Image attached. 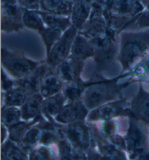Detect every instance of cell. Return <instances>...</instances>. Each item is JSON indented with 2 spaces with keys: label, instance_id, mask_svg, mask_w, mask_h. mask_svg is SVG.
<instances>
[{
  "label": "cell",
  "instance_id": "26",
  "mask_svg": "<svg viewBox=\"0 0 149 160\" xmlns=\"http://www.w3.org/2000/svg\"><path fill=\"white\" fill-rule=\"evenodd\" d=\"M38 12L42 16L43 21L47 27L61 30L64 32L72 26L70 16L52 14L42 10H38Z\"/></svg>",
  "mask_w": 149,
  "mask_h": 160
},
{
  "label": "cell",
  "instance_id": "1",
  "mask_svg": "<svg viewBox=\"0 0 149 160\" xmlns=\"http://www.w3.org/2000/svg\"><path fill=\"white\" fill-rule=\"evenodd\" d=\"M144 10L140 0H105L103 12L109 26L119 34L133 23Z\"/></svg>",
  "mask_w": 149,
  "mask_h": 160
},
{
  "label": "cell",
  "instance_id": "15",
  "mask_svg": "<svg viewBox=\"0 0 149 160\" xmlns=\"http://www.w3.org/2000/svg\"><path fill=\"white\" fill-rule=\"evenodd\" d=\"M131 116L141 121L145 125H149V92L144 90L141 84L138 93L130 102Z\"/></svg>",
  "mask_w": 149,
  "mask_h": 160
},
{
  "label": "cell",
  "instance_id": "17",
  "mask_svg": "<svg viewBox=\"0 0 149 160\" xmlns=\"http://www.w3.org/2000/svg\"><path fill=\"white\" fill-rule=\"evenodd\" d=\"M91 4L87 0H77L72 5L71 20L72 26H74L78 31H81L88 21L91 15Z\"/></svg>",
  "mask_w": 149,
  "mask_h": 160
},
{
  "label": "cell",
  "instance_id": "10",
  "mask_svg": "<svg viewBox=\"0 0 149 160\" xmlns=\"http://www.w3.org/2000/svg\"><path fill=\"white\" fill-rule=\"evenodd\" d=\"M119 45L117 42L113 43L107 47L95 49V55L93 57L95 62V69L90 79L93 81H100L105 79L102 77V72L107 69L114 60L118 58Z\"/></svg>",
  "mask_w": 149,
  "mask_h": 160
},
{
  "label": "cell",
  "instance_id": "33",
  "mask_svg": "<svg viewBox=\"0 0 149 160\" xmlns=\"http://www.w3.org/2000/svg\"><path fill=\"white\" fill-rule=\"evenodd\" d=\"M29 159L49 160L56 159L54 152L52 148L50 147V146L45 145H42L40 147L34 148L29 154Z\"/></svg>",
  "mask_w": 149,
  "mask_h": 160
},
{
  "label": "cell",
  "instance_id": "23",
  "mask_svg": "<svg viewBox=\"0 0 149 160\" xmlns=\"http://www.w3.org/2000/svg\"><path fill=\"white\" fill-rule=\"evenodd\" d=\"M43 117L42 113H41L40 115L36 117L33 120H24L22 122H18L16 124L12 125L10 128H8V134H9V139L11 141H14L15 143H19L22 140L23 138L29 130L36 125V123L40 122L42 120Z\"/></svg>",
  "mask_w": 149,
  "mask_h": 160
},
{
  "label": "cell",
  "instance_id": "42",
  "mask_svg": "<svg viewBox=\"0 0 149 160\" xmlns=\"http://www.w3.org/2000/svg\"><path fill=\"white\" fill-rule=\"evenodd\" d=\"M63 1L67 2V3H68V4H73L76 1H77V0H63Z\"/></svg>",
  "mask_w": 149,
  "mask_h": 160
},
{
  "label": "cell",
  "instance_id": "31",
  "mask_svg": "<svg viewBox=\"0 0 149 160\" xmlns=\"http://www.w3.org/2000/svg\"><path fill=\"white\" fill-rule=\"evenodd\" d=\"M22 118L21 109L18 107L14 106H3L2 108V124L7 128H10L12 125L20 122Z\"/></svg>",
  "mask_w": 149,
  "mask_h": 160
},
{
  "label": "cell",
  "instance_id": "25",
  "mask_svg": "<svg viewBox=\"0 0 149 160\" xmlns=\"http://www.w3.org/2000/svg\"><path fill=\"white\" fill-rule=\"evenodd\" d=\"M72 5L63 0H41L40 10L52 14L71 16Z\"/></svg>",
  "mask_w": 149,
  "mask_h": 160
},
{
  "label": "cell",
  "instance_id": "27",
  "mask_svg": "<svg viewBox=\"0 0 149 160\" xmlns=\"http://www.w3.org/2000/svg\"><path fill=\"white\" fill-rule=\"evenodd\" d=\"M1 157L2 160H26L29 159V154L25 152L17 143L10 139L2 144Z\"/></svg>",
  "mask_w": 149,
  "mask_h": 160
},
{
  "label": "cell",
  "instance_id": "19",
  "mask_svg": "<svg viewBox=\"0 0 149 160\" xmlns=\"http://www.w3.org/2000/svg\"><path fill=\"white\" fill-rule=\"evenodd\" d=\"M98 81H93L91 79H89L88 81H83L81 78H79L64 84L63 93L70 102L81 100L83 98L84 93L87 88Z\"/></svg>",
  "mask_w": 149,
  "mask_h": 160
},
{
  "label": "cell",
  "instance_id": "37",
  "mask_svg": "<svg viewBox=\"0 0 149 160\" xmlns=\"http://www.w3.org/2000/svg\"><path fill=\"white\" fill-rule=\"evenodd\" d=\"M111 141L112 143L117 146L118 148H121V150L126 151L127 152V143H126V141L125 137H122L119 134L114 135L108 138Z\"/></svg>",
  "mask_w": 149,
  "mask_h": 160
},
{
  "label": "cell",
  "instance_id": "8",
  "mask_svg": "<svg viewBox=\"0 0 149 160\" xmlns=\"http://www.w3.org/2000/svg\"><path fill=\"white\" fill-rule=\"evenodd\" d=\"M1 4L2 31L10 33L24 28V9L19 5L18 0H2Z\"/></svg>",
  "mask_w": 149,
  "mask_h": 160
},
{
  "label": "cell",
  "instance_id": "5",
  "mask_svg": "<svg viewBox=\"0 0 149 160\" xmlns=\"http://www.w3.org/2000/svg\"><path fill=\"white\" fill-rule=\"evenodd\" d=\"M1 57L3 68L16 79L29 76L43 62L31 60L20 51H10L4 47Z\"/></svg>",
  "mask_w": 149,
  "mask_h": 160
},
{
  "label": "cell",
  "instance_id": "2",
  "mask_svg": "<svg viewBox=\"0 0 149 160\" xmlns=\"http://www.w3.org/2000/svg\"><path fill=\"white\" fill-rule=\"evenodd\" d=\"M128 75L129 74L127 72L111 80H100L88 87L82 98L87 108L92 110L106 103L121 99V91L135 81L131 78L125 83H118L119 79Z\"/></svg>",
  "mask_w": 149,
  "mask_h": 160
},
{
  "label": "cell",
  "instance_id": "39",
  "mask_svg": "<svg viewBox=\"0 0 149 160\" xmlns=\"http://www.w3.org/2000/svg\"><path fill=\"white\" fill-rule=\"evenodd\" d=\"M91 4L92 8L104 10L105 0H87Z\"/></svg>",
  "mask_w": 149,
  "mask_h": 160
},
{
  "label": "cell",
  "instance_id": "35",
  "mask_svg": "<svg viewBox=\"0 0 149 160\" xmlns=\"http://www.w3.org/2000/svg\"><path fill=\"white\" fill-rule=\"evenodd\" d=\"M149 27V10L141 13L138 18L135 20L133 23L130 25L128 28H144Z\"/></svg>",
  "mask_w": 149,
  "mask_h": 160
},
{
  "label": "cell",
  "instance_id": "41",
  "mask_svg": "<svg viewBox=\"0 0 149 160\" xmlns=\"http://www.w3.org/2000/svg\"><path fill=\"white\" fill-rule=\"evenodd\" d=\"M143 5L145 7V8H147V10H149V0H140Z\"/></svg>",
  "mask_w": 149,
  "mask_h": 160
},
{
  "label": "cell",
  "instance_id": "29",
  "mask_svg": "<svg viewBox=\"0 0 149 160\" xmlns=\"http://www.w3.org/2000/svg\"><path fill=\"white\" fill-rule=\"evenodd\" d=\"M23 22H24L25 27L37 31L44 29L46 27L42 16L39 13L38 10H31L24 9Z\"/></svg>",
  "mask_w": 149,
  "mask_h": 160
},
{
  "label": "cell",
  "instance_id": "3",
  "mask_svg": "<svg viewBox=\"0 0 149 160\" xmlns=\"http://www.w3.org/2000/svg\"><path fill=\"white\" fill-rule=\"evenodd\" d=\"M148 50L149 31L121 33L117 59L122 66V72L130 70L137 60L143 58Z\"/></svg>",
  "mask_w": 149,
  "mask_h": 160
},
{
  "label": "cell",
  "instance_id": "40",
  "mask_svg": "<svg viewBox=\"0 0 149 160\" xmlns=\"http://www.w3.org/2000/svg\"><path fill=\"white\" fill-rule=\"evenodd\" d=\"M6 126H4V125L2 124V143H4V140L5 138L7 136V130H6Z\"/></svg>",
  "mask_w": 149,
  "mask_h": 160
},
{
  "label": "cell",
  "instance_id": "9",
  "mask_svg": "<svg viewBox=\"0 0 149 160\" xmlns=\"http://www.w3.org/2000/svg\"><path fill=\"white\" fill-rule=\"evenodd\" d=\"M79 33L74 26L69 27L63 32L61 38L56 43L50 53L47 55V62L53 70H56L59 64L67 59L71 54L73 43Z\"/></svg>",
  "mask_w": 149,
  "mask_h": 160
},
{
  "label": "cell",
  "instance_id": "7",
  "mask_svg": "<svg viewBox=\"0 0 149 160\" xmlns=\"http://www.w3.org/2000/svg\"><path fill=\"white\" fill-rule=\"evenodd\" d=\"M130 103L128 102L127 99L121 98L92 109V111L88 114L87 119L89 122L97 121L103 122L116 118L118 117L130 118Z\"/></svg>",
  "mask_w": 149,
  "mask_h": 160
},
{
  "label": "cell",
  "instance_id": "36",
  "mask_svg": "<svg viewBox=\"0 0 149 160\" xmlns=\"http://www.w3.org/2000/svg\"><path fill=\"white\" fill-rule=\"evenodd\" d=\"M18 4L26 10H40L41 0H18Z\"/></svg>",
  "mask_w": 149,
  "mask_h": 160
},
{
  "label": "cell",
  "instance_id": "24",
  "mask_svg": "<svg viewBox=\"0 0 149 160\" xmlns=\"http://www.w3.org/2000/svg\"><path fill=\"white\" fill-rule=\"evenodd\" d=\"M42 131V127L39 122L29 130L22 140L18 143V145L25 152L29 154L31 151L36 147L38 143H40Z\"/></svg>",
  "mask_w": 149,
  "mask_h": 160
},
{
  "label": "cell",
  "instance_id": "34",
  "mask_svg": "<svg viewBox=\"0 0 149 160\" xmlns=\"http://www.w3.org/2000/svg\"><path fill=\"white\" fill-rule=\"evenodd\" d=\"M119 128L120 127H119V121L114 118L109 120L103 121L99 130L103 136H105V138H109L114 135L118 134Z\"/></svg>",
  "mask_w": 149,
  "mask_h": 160
},
{
  "label": "cell",
  "instance_id": "28",
  "mask_svg": "<svg viewBox=\"0 0 149 160\" xmlns=\"http://www.w3.org/2000/svg\"><path fill=\"white\" fill-rule=\"evenodd\" d=\"M60 159H88V156L73 147L66 138L61 139L57 143Z\"/></svg>",
  "mask_w": 149,
  "mask_h": 160
},
{
  "label": "cell",
  "instance_id": "30",
  "mask_svg": "<svg viewBox=\"0 0 149 160\" xmlns=\"http://www.w3.org/2000/svg\"><path fill=\"white\" fill-rule=\"evenodd\" d=\"M38 33H40L43 42H44L47 55L53 46L61 38L63 32L61 30L46 26L44 29L38 31Z\"/></svg>",
  "mask_w": 149,
  "mask_h": 160
},
{
  "label": "cell",
  "instance_id": "38",
  "mask_svg": "<svg viewBox=\"0 0 149 160\" xmlns=\"http://www.w3.org/2000/svg\"><path fill=\"white\" fill-rule=\"evenodd\" d=\"M15 86V81L8 78L3 70H2V91H10Z\"/></svg>",
  "mask_w": 149,
  "mask_h": 160
},
{
  "label": "cell",
  "instance_id": "32",
  "mask_svg": "<svg viewBox=\"0 0 149 160\" xmlns=\"http://www.w3.org/2000/svg\"><path fill=\"white\" fill-rule=\"evenodd\" d=\"M129 76L131 77L135 81H146L149 78V55L144 57L138 64L132 68L131 71L128 72Z\"/></svg>",
  "mask_w": 149,
  "mask_h": 160
},
{
  "label": "cell",
  "instance_id": "14",
  "mask_svg": "<svg viewBox=\"0 0 149 160\" xmlns=\"http://www.w3.org/2000/svg\"><path fill=\"white\" fill-rule=\"evenodd\" d=\"M109 28L102 9L93 8L88 21L79 33L91 40L105 35Z\"/></svg>",
  "mask_w": 149,
  "mask_h": 160
},
{
  "label": "cell",
  "instance_id": "21",
  "mask_svg": "<svg viewBox=\"0 0 149 160\" xmlns=\"http://www.w3.org/2000/svg\"><path fill=\"white\" fill-rule=\"evenodd\" d=\"M44 97L39 92L34 93L21 106L22 119L24 120H31L42 113Z\"/></svg>",
  "mask_w": 149,
  "mask_h": 160
},
{
  "label": "cell",
  "instance_id": "18",
  "mask_svg": "<svg viewBox=\"0 0 149 160\" xmlns=\"http://www.w3.org/2000/svg\"><path fill=\"white\" fill-rule=\"evenodd\" d=\"M95 49L88 38L78 33L73 43L71 56L80 60L85 61L89 58H93Z\"/></svg>",
  "mask_w": 149,
  "mask_h": 160
},
{
  "label": "cell",
  "instance_id": "4",
  "mask_svg": "<svg viewBox=\"0 0 149 160\" xmlns=\"http://www.w3.org/2000/svg\"><path fill=\"white\" fill-rule=\"evenodd\" d=\"M130 159H149V145L143 122L129 118V127L125 136Z\"/></svg>",
  "mask_w": 149,
  "mask_h": 160
},
{
  "label": "cell",
  "instance_id": "12",
  "mask_svg": "<svg viewBox=\"0 0 149 160\" xmlns=\"http://www.w3.org/2000/svg\"><path fill=\"white\" fill-rule=\"evenodd\" d=\"M89 114V109L83 100L70 102L64 105L59 113L55 117V120L62 125H68L75 122L85 121Z\"/></svg>",
  "mask_w": 149,
  "mask_h": 160
},
{
  "label": "cell",
  "instance_id": "11",
  "mask_svg": "<svg viewBox=\"0 0 149 160\" xmlns=\"http://www.w3.org/2000/svg\"><path fill=\"white\" fill-rule=\"evenodd\" d=\"M36 91L24 78L16 79L15 86L10 91L2 93L3 106L21 107L27 99Z\"/></svg>",
  "mask_w": 149,
  "mask_h": 160
},
{
  "label": "cell",
  "instance_id": "20",
  "mask_svg": "<svg viewBox=\"0 0 149 160\" xmlns=\"http://www.w3.org/2000/svg\"><path fill=\"white\" fill-rule=\"evenodd\" d=\"M64 82L57 74L56 70H51L42 80L40 92L44 98L54 96L63 91Z\"/></svg>",
  "mask_w": 149,
  "mask_h": 160
},
{
  "label": "cell",
  "instance_id": "22",
  "mask_svg": "<svg viewBox=\"0 0 149 160\" xmlns=\"http://www.w3.org/2000/svg\"><path fill=\"white\" fill-rule=\"evenodd\" d=\"M67 99L63 92H60L52 97L46 98L42 107V113L48 120H53L52 117H56L64 107Z\"/></svg>",
  "mask_w": 149,
  "mask_h": 160
},
{
  "label": "cell",
  "instance_id": "13",
  "mask_svg": "<svg viewBox=\"0 0 149 160\" xmlns=\"http://www.w3.org/2000/svg\"><path fill=\"white\" fill-rule=\"evenodd\" d=\"M89 125L92 130L95 146H97L98 152L102 155L104 159H127V156L124 152L125 151L118 148L107 138L103 136L96 125L93 124H89Z\"/></svg>",
  "mask_w": 149,
  "mask_h": 160
},
{
  "label": "cell",
  "instance_id": "16",
  "mask_svg": "<svg viewBox=\"0 0 149 160\" xmlns=\"http://www.w3.org/2000/svg\"><path fill=\"white\" fill-rule=\"evenodd\" d=\"M84 61L69 55L67 59L57 66L56 72L64 83H68L80 78L84 68Z\"/></svg>",
  "mask_w": 149,
  "mask_h": 160
},
{
  "label": "cell",
  "instance_id": "6",
  "mask_svg": "<svg viewBox=\"0 0 149 160\" xmlns=\"http://www.w3.org/2000/svg\"><path fill=\"white\" fill-rule=\"evenodd\" d=\"M62 132L64 138L67 139L78 152L88 156V152L94 148L95 143L90 125L87 124L85 121L63 125Z\"/></svg>",
  "mask_w": 149,
  "mask_h": 160
}]
</instances>
